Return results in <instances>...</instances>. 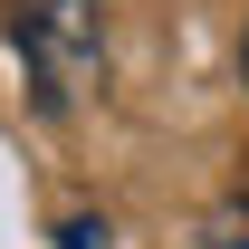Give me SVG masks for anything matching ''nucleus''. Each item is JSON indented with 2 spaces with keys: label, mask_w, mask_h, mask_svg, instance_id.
<instances>
[{
  "label": "nucleus",
  "mask_w": 249,
  "mask_h": 249,
  "mask_svg": "<svg viewBox=\"0 0 249 249\" xmlns=\"http://www.w3.org/2000/svg\"><path fill=\"white\" fill-rule=\"evenodd\" d=\"M240 201H249V154H240Z\"/></svg>",
  "instance_id": "39448f33"
},
{
  "label": "nucleus",
  "mask_w": 249,
  "mask_h": 249,
  "mask_svg": "<svg viewBox=\"0 0 249 249\" xmlns=\"http://www.w3.org/2000/svg\"><path fill=\"white\" fill-rule=\"evenodd\" d=\"M58 240H67V249H106V240H115V230H106V220H67Z\"/></svg>",
  "instance_id": "7ed1b4c3"
},
{
  "label": "nucleus",
  "mask_w": 249,
  "mask_h": 249,
  "mask_svg": "<svg viewBox=\"0 0 249 249\" xmlns=\"http://www.w3.org/2000/svg\"><path fill=\"white\" fill-rule=\"evenodd\" d=\"M10 38H19L48 115H67L87 87H106V10L96 0H29V10H10Z\"/></svg>",
  "instance_id": "f257e3e1"
},
{
  "label": "nucleus",
  "mask_w": 249,
  "mask_h": 249,
  "mask_svg": "<svg viewBox=\"0 0 249 249\" xmlns=\"http://www.w3.org/2000/svg\"><path fill=\"white\" fill-rule=\"evenodd\" d=\"M201 249H249V201L230 192V201H211V220H201Z\"/></svg>",
  "instance_id": "f03ea898"
},
{
  "label": "nucleus",
  "mask_w": 249,
  "mask_h": 249,
  "mask_svg": "<svg viewBox=\"0 0 249 249\" xmlns=\"http://www.w3.org/2000/svg\"><path fill=\"white\" fill-rule=\"evenodd\" d=\"M240 87H249V29H240Z\"/></svg>",
  "instance_id": "20e7f679"
}]
</instances>
